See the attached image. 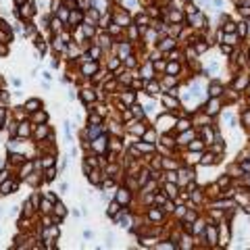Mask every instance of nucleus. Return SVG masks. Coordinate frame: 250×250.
<instances>
[{
	"label": "nucleus",
	"instance_id": "5",
	"mask_svg": "<svg viewBox=\"0 0 250 250\" xmlns=\"http://www.w3.org/2000/svg\"><path fill=\"white\" fill-rule=\"evenodd\" d=\"M167 192H169V196H175V194H177V187H173V185H167Z\"/></svg>",
	"mask_w": 250,
	"mask_h": 250
},
{
	"label": "nucleus",
	"instance_id": "12",
	"mask_svg": "<svg viewBox=\"0 0 250 250\" xmlns=\"http://www.w3.org/2000/svg\"><path fill=\"white\" fill-rule=\"evenodd\" d=\"M84 98H86V100H92V98H94V94H90V92H86V94H84Z\"/></svg>",
	"mask_w": 250,
	"mask_h": 250
},
{
	"label": "nucleus",
	"instance_id": "15",
	"mask_svg": "<svg viewBox=\"0 0 250 250\" xmlns=\"http://www.w3.org/2000/svg\"><path fill=\"white\" fill-rule=\"evenodd\" d=\"M242 169L244 171H250V163H242Z\"/></svg>",
	"mask_w": 250,
	"mask_h": 250
},
{
	"label": "nucleus",
	"instance_id": "7",
	"mask_svg": "<svg viewBox=\"0 0 250 250\" xmlns=\"http://www.w3.org/2000/svg\"><path fill=\"white\" fill-rule=\"evenodd\" d=\"M236 86H238V88H242V86H246V77H240L238 82H236Z\"/></svg>",
	"mask_w": 250,
	"mask_h": 250
},
{
	"label": "nucleus",
	"instance_id": "10",
	"mask_svg": "<svg viewBox=\"0 0 250 250\" xmlns=\"http://www.w3.org/2000/svg\"><path fill=\"white\" fill-rule=\"evenodd\" d=\"M225 31H234V23H227L225 25Z\"/></svg>",
	"mask_w": 250,
	"mask_h": 250
},
{
	"label": "nucleus",
	"instance_id": "1",
	"mask_svg": "<svg viewBox=\"0 0 250 250\" xmlns=\"http://www.w3.org/2000/svg\"><path fill=\"white\" fill-rule=\"evenodd\" d=\"M217 106H219V100H213V102H211V109H207V111H209V113L213 115V113H217V111H219Z\"/></svg>",
	"mask_w": 250,
	"mask_h": 250
},
{
	"label": "nucleus",
	"instance_id": "2",
	"mask_svg": "<svg viewBox=\"0 0 250 250\" xmlns=\"http://www.w3.org/2000/svg\"><path fill=\"white\" fill-rule=\"evenodd\" d=\"M211 163H215V156H211V154H207L202 158V165H211Z\"/></svg>",
	"mask_w": 250,
	"mask_h": 250
},
{
	"label": "nucleus",
	"instance_id": "8",
	"mask_svg": "<svg viewBox=\"0 0 250 250\" xmlns=\"http://www.w3.org/2000/svg\"><path fill=\"white\" fill-rule=\"evenodd\" d=\"M246 25H248V23H240V27H238V31H240V33H242V35L246 33Z\"/></svg>",
	"mask_w": 250,
	"mask_h": 250
},
{
	"label": "nucleus",
	"instance_id": "6",
	"mask_svg": "<svg viewBox=\"0 0 250 250\" xmlns=\"http://www.w3.org/2000/svg\"><path fill=\"white\" fill-rule=\"evenodd\" d=\"M35 106H38V100H31V102H27V109H29V111H35Z\"/></svg>",
	"mask_w": 250,
	"mask_h": 250
},
{
	"label": "nucleus",
	"instance_id": "3",
	"mask_svg": "<svg viewBox=\"0 0 250 250\" xmlns=\"http://www.w3.org/2000/svg\"><path fill=\"white\" fill-rule=\"evenodd\" d=\"M209 92H211V96H219V94H221V88H219V86H213Z\"/></svg>",
	"mask_w": 250,
	"mask_h": 250
},
{
	"label": "nucleus",
	"instance_id": "14",
	"mask_svg": "<svg viewBox=\"0 0 250 250\" xmlns=\"http://www.w3.org/2000/svg\"><path fill=\"white\" fill-rule=\"evenodd\" d=\"M84 71H86V73H90V71H94V65H92V67H90V65H86V67H84Z\"/></svg>",
	"mask_w": 250,
	"mask_h": 250
},
{
	"label": "nucleus",
	"instance_id": "9",
	"mask_svg": "<svg viewBox=\"0 0 250 250\" xmlns=\"http://www.w3.org/2000/svg\"><path fill=\"white\" fill-rule=\"evenodd\" d=\"M171 46H173V40H167V42L163 44V48H171Z\"/></svg>",
	"mask_w": 250,
	"mask_h": 250
},
{
	"label": "nucleus",
	"instance_id": "4",
	"mask_svg": "<svg viewBox=\"0 0 250 250\" xmlns=\"http://www.w3.org/2000/svg\"><path fill=\"white\" fill-rule=\"evenodd\" d=\"M127 198H129V194L125 192V190H121V192H119V200H121V202H125Z\"/></svg>",
	"mask_w": 250,
	"mask_h": 250
},
{
	"label": "nucleus",
	"instance_id": "11",
	"mask_svg": "<svg viewBox=\"0 0 250 250\" xmlns=\"http://www.w3.org/2000/svg\"><path fill=\"white\" fill-rule=\"evenodd\" d=\"M227 44H236V35H229V38H227Z\"/></svg>",
	"mask_w": 250,
	"mask_h": 250
},
{
	"label": "nucleus",
	"instance_id": "13",
	"mask_svg": "<svg viewBox=\"0 0 250 250\" xmlns=\"http://www.w3.org/2000/svg\"><path fill=\"white\" fill-rule=\"evenodd\" d=\"M56 213H58V215H65V209H62L60 204H58V207H56Z\"/></svg>",
	"mask_w": 250,
	"mask_h": 250
}]
</instances>
